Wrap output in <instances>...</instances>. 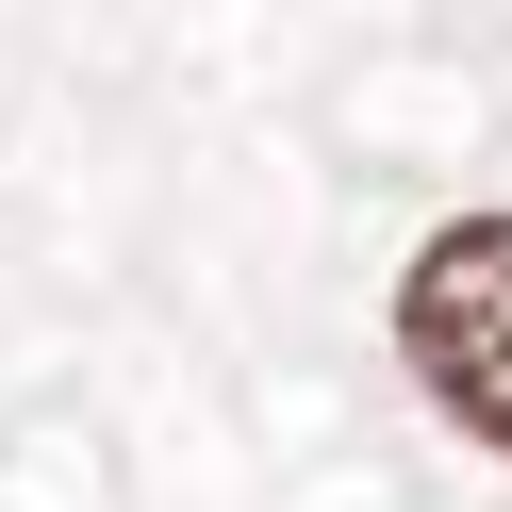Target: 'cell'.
<instances>
[{
  "label": "cell",
  "mask_w": 512,
  "mask_h": 512,
  "mask_svg": "<svg viewBox=\"0 0 512 512\" xmlns=\"http://www.w3.org/2000/svg\"><path fill=\"white\" fill-rule=\"evenodd\" d=\"M397 364L463 446L512 463V215H446L397 265Z\"/></svg>",
  "instance_id": "6da1fadb"
}]
</instances>
